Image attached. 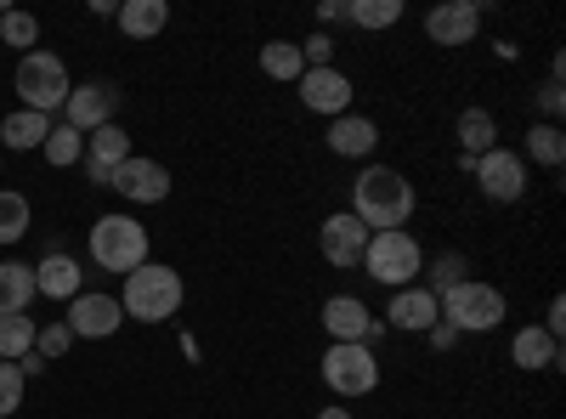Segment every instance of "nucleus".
I'll use <instances>...</instances> for the list:
<instances>
[{
    "label": "nucleus",
    "instance_id": "nucleus-17",
    "mask_svg": "<svg viewBox=\"0 0 566 419\" xmlns=\"http://www.w3.org/2000/svg\"><path fill=\"white\" fill-rule=\"evenodd\" d=\"M323 143H328L335 159H368L374 148H380V125H374L368 114H340V119H328Z\"/></svg>",
    "mask_w": 566,
    "mask_h": 419
},
{
    "label": "nucleus",
    "instance_id": "nucleus-37",
    "mask_svg": "<svg viewBox=\"0 0 566 419\" xmlns=\"http://www.w3.org/2000/svg\"><path fill=\"white\" fill-rule=\"evenodd\" d=\"M424 341H431V346H437V352H453V346H459V341H464V335H459V329H453V323H431V329H424Z\"/></svg>",
    "mask_w": 566,
    "mask_h": 419
},
{
    "label": "nucleus",
    "instance_id": "nucleus-36",
    "mask_svg": "<svg viewBox=\"0 0 566 419\" xmlns=\"http://www.w3.org/2000/svg\"><path fill=\"white\" fill-rule=\"evenodd\" d=\"M301 63H306V69H335V40H328V34H306Z\"/></svg>",
    "mask_w": 566,
    "mask_h": 419
},
{
    "label": "nucleus",
    "instance_id": "nucleus-10",
    "mask_svg": "<svg viewBox=\"0 0 566 419\" xmlns=\"http://www.w3.org/2000/svg\"><path fill=\"white\" fill-rule=\"evenodd\" d=\"M63 323H69V335H74V341H108V335H119L125 306H119V295H103V290H80V295L69 301Z\"/></svg>",
    "mask_w": 566,
    "mask_h": 419
},
{
    "label": "nucleus",
    "instance_id": "nucleus-28",
    "mask_svg": "<svg viewBox=\"0 0 566 419\" xmlns=\"http://www.w3.org/2000/svg\"><path fill=\"white\" fill-rule=\"evenodd\" d=\"M0 45H12L18 57H29V52H40V18L34 12H7L0 18Z\"/></svg>",
    "mask_w": 566,
    "mask_h": 419
},
{
    "label": "nucleus",
    "instance_id": "nucleus-35",
    "mask_svg": "<svg viewBox=\"0 0 566 419\" xmlns=\"http://www.w3.org/2000/svg\"><path fill=\"white\" fill-rule=\"evenodd\" d=\"M538 108L549 114V125H555V119H560V108H566V85H560V57L549 63V85L538 91Z\"/></svg>",
    "mask_w": 566,
    "mask_h": 419
},
{
    "label": "nucleus",
    "instance_id": "nucleus-40",
    "mask_svg": "<svg viewBox=\"0 0 566 419\" xmlns=\"http://www.w3.org/2000/svg\"><path fill=\"white\" fill-rule=\"evenodd\" d=\"M317 419H357V413H352V408H323Z\"/></svg>",
    "mask_w": 566,
    "mask_h": 419
},
{
    "label": "nucleus",
    "instance_id": "nucleus-30",
    "mask_svg": "<svg viewBox=\"0 0 566 419\" xmlns=\"http://www.w3.org/2000/svg\"><path fill=\"white\" fill-rule=\"evenodd\" d=\"M34 352V317H0V363H23Z\"/></svg>",
    "mask_w": 566,
    "mask_h": 419
},
{
    "label": "nucleus",
    "instance_id": "nucleus-16",
    "mask_svg": "<svg viewBox=\"0 0 566 419\" xmlns=\"http://www.w3.org/2000/svg\"><path fill=\"white\" fill-rule=\"evenodd\" d=\"M482 29V7L476 0H437L431 12H424V34L437 45H470Z\"/></svg>",
    "mask_w": 566,
    "mask_h": 419
},
{
    "label": "nucleus",
    "instance_id": "nucleus-27",
    "mask_svg": "<svg viewBox=\"0 0 566 419\" xmlns=\"http://www.w3.org/2000/svg\"><path fill=\"white\" fill-rule=\"evenodd\" d=\"M85 159L119 170V165L130 159V136H125V125L114 119V125H103V130H91V136H85Z\"/></svg>",
    "mask_w": 566,
    "mask_h": 419
},
{
    "label": "nucleus",
    "instance_id": "nucleus-12",
    "mask_svg": "<svg viewBox=\"0 0 566 419\" xmlns=\"http://www.w3.org/2000/svg\"><path fill=\"white\" fill-rule=\"evenodd\" d=\"M368 239H374V232H368L352 210H335V216H328V221L317 227V250H323V261H328V266H340V272L363 266Z\"/></svg>",
    "mask_w": 566,
    "mask_h": 419
},
{
    "label": "nucleus",
    "instance_id": "nucleus-31",
    "mask_svg": "<svg viewBox=\"0 0 566 419\" xmlns=\"http://www.w3.org/2000/svg\"><path fill=\"white\" fill-rule=\"evenodd\" d=\"M346 23L352 29H391V23H402V0H352Z\"/></svg>",
    "mask_w": 566,
    "mask_h": 419
},
{
    "label": "nucleus",
    "instance_id": "nucleus-3",
    "mask_svg": "<svg viewBox=\"0 0 566 419\" xmlns=\"http://www.w3.org/2000/svg\"><path fill=\"white\" fill-rule=\"evenodd\" d=\"M187 301V284H181V272L165 266V261H142L136 272H125V317L136 323H170Z\"/></svg>",
    "mask_w": 566,
    "mask_h": 419
},
{
    "label": "nucleus",
    "instance_id": "nucleus-2",
    "mask_svg": "<svg viewBox=\"0 0 566 419\" xmlns=\"http://www.w3.org/2000/svg\"><path fill=\"white\" fill-rule=\"evenodd\" d=\"M148 227H142L136 216H125V210H114V216H97L91 221V239H85V255H91V266L97 272H108V277H125V272H136L142 261H148Z\"/></svg>",
    "mask_w": 566,
    "mask_h": 419
},
{
    "label": "nucleus",
    "instance_id": "nucleus-8",
    "mask_svg": "<svg viewBox=\"0 0 566 419\" xmlns=\"http://www.w3.org/2000/svg\"><path fill=\"white\" fill-rule=\"evenodd\" d=\"M119 103H125V91H119L114 80H85V85H74V91H69V103H63V125H74L80 136H91V130L114 125Z\"/></svg>",
    "mask_w": 566,
    "mask_h": 419
},
{
    "label": "nucleus",
    "instance_id": "nucleus-7",
    "mask_svg": "<svg viewBox=\"0 0 566 419\" xmlns=\"http://www.w3.org/2000/svg\"><path fill=\"white\" fill-rule=\"evenodd\" d=\"M323 386L335 391L340 402H357L368 391H380V357H374V346H335V341H328V352H323Z\"/></svg>",
    "mask_w": 566,
    "mask_h": 419
},
{
    "label": "nucleus",
    "instance_id": "nucleus-9",
    "mask_svg": "<svg viewBox=\"0 0 566 419\" xmlns=\"http://www.w3.org/2000/svg\"><path fill=\"white\" fill-rule=\"evenodd\" d=\"M470 176H476L482 199H493V205H515V199L527 193V159L515 154V148H493V154H482L476 165H470Z\"/></svg>",
    "mask_w": 566,
    "mask_h": 419
},
{
    "label": "nucleus",
    "instance_id": "nucleus-25",
    "mask_svg": "<svg viewBox=\"0 0 566 419\" xmlns=\"http://www.w3.org/2000/svg\"><path fill=\"white\" fill-rule=\"evenodd\" d=\"M29 227H34V205H29V193L0 188V250L18 244V239H29Z\"/></svg>",
    "mask_w": 566,
    "mask_h": 419
},
{
    "label": "nucleus",
    "instance_id": "nucleus-24",
    "mask_svg": "<svg viewBox=\"0 0 566 419\" xmlns=\"http://www.w3.org/2000/svg\"><path fill=\"white\" fill-rule=\"evenodd\" d=\"M522 159H533V165H544V170H560V159H566V136H560V125H549V119L527 125V136H522Z\"/></svg>",
    "mask_w": 566,
    "mask_h": 419
},
{
    "label": "nucleus",
    "instance_id": "nucleus-23",
    "mask_svg": "<svg viewBox=\"0 0 566 419\" xmlns=\"http://www.w3.org/2000/svg\"><path fill=\"white\" fill-rule=\"evenodd\" d=\"M34 306V266L0 261V317H23Z\"/></svg>",
    "mask_w": 566,
    "mask_h": 419
},
{
    "label": "nucleus",
    "instance_id": "nucleus-20",
    "mask_svg": "<svg viewBox=\"0 0 566 419\" xmlns=\"http://www.w3.org/2000/svg\"><path fill=\"white\" fill-rule=\"evenodd\" d=\"M52 125H57V119L18 108V114L0 119V148H7V154H34V148H45V136H52Z\"/></svg>",
    "mask_w": 566,
    "mask_h": 419
},
{
    "label": "nucleus",
    "instance_id": "nucleus-22",
    "mask_svg": "<svg viewBox=\"0 0 566 419\" xmlns=\"http://www.w3.org/2000/svg\"><path fill=\"white\" fill-rule=\"evenodd\" d=\"M453 130H459V154H464V159H482V154L499 148V119H493L488 108H464Z\"/></svg>",
    "mask_w": 566,
    "mask_h": 419
},
{
    "label": "nucleus",
    "instance_id": "nucleus-29",
    "mask_svg": "<svg viewBox=\"0 0 566 419\" xmlns=\"http://www.w3.org/2000/svg\"><path fill=\"white\" fill-rule=\"evenodd\" d=\"M40 154H45V165H52V170H69V165L85 159V136L74 125H52V136H45Z\"/></svg>",
    "mask_w": 566,
    "mask_h": 419
},
{
    "label": "nucleus",
    "instance_id": "nucleus-14",
    "mask_svg": "<svg viewBox=\"0 0 566 419\" xmlns=\"http://www.w3.org/2000/svg\"><path fill=\"white\" fill-rule=\"evenodd\" d=\"M114 193H125L130 205H165V199H170V170H165L159 159L130 154V159L114 170Z\"/></svg>",
    "mask_w": 566,
    "mask_h": 419
},
{
    "label": "nucleus",
    "instance_id": "nucleus-15",
    "mask_svg": "<svg viewBox=\"0 0 566 419\" xmlns=\"http://www.w3.org/2000/svg\"><path fill=\"white\" fill-rule=\"evenodd\" d=\"M431 323H442V301L424 290V284H408V290H391V306H386V329L397 335H424Z\"/></svg>",
    "mask_w": 566,
    "mask_h": 419
},
{
    "label": "nucleus",
    "instance_id": "nucleus-6",
    "mask_svg": "<svg viewBox=\"0 0 566 419\" xmlns=\"http://www.w3.org/2000/svg\"><path fill=\"white\" fill-rule=\"evenodd\" d=\"M363 272L374 277V284H386V290H408L419 284V272H424V250L408 227L397 232H374L368 250H363Z\"/></svg>",
    "mask_w": 566,
    "mask_h": 419
},
{
    "label": "nucleus",
    "instance_id": "nucleus-39",
    "mask_svg": "<svg viewBox=\"0 0 566 419\" xmlns=\"http://www.w3.org/2000/svg\"><path fill=\"white\" fill-rule=\"evenodd\" d=\"M85 176H91V188H114V170L108 165H91L85 159Z\"/></svg>",
    "mask_w": 566,
    "mask_h": 419
},
{
    "label": "nucleus",
    "instance_id": "nucleus-34",
    "mask_svg": "<svg viewBox=\"0 0 566 419\" xmlns=\"http://www.w3.org/2000/svg\"><path fill=\"white\" fill-rule=\"evenodd\" d=\"M18 408H23V368L0 363V419H12Z\"/></svg>",
    "mask_w": 566,
    "mask_h": 419
},
{
    "label": "nucleus",
    "instance_id": "nucleus-11",
    "mask_svg": "<svg viewBox=\"0 0 566 419\" xmlns=\"http://www.w3.org/2000/svg\"><path fill=\"white\" fill-rule=\"evenodd\" d=\"M323 329H328L335 346H374V335H380L386 323L374 317L357 295H328L323 301Z\"/></svg>",
    "mask_w": 566,
    "mask_h": 419
},
{
    "label": "nucleus",
    "instance_id": "nucleus-21",
    "mask_svg": "<svg viewBox=\"0 0 566 419\" xmlns=\"http://www.w3.org/2000/svg\"><path fill=\"white\" fill-rule=\"evenodd\" d=\"M114 23H119L125 40H154V34L170 29V7L165 0H125V7L114 12Z\"/></svg>",
    "mask_w": 566,
    "mask_h": 419
},
{
    "label": "nucleus",
    "instance_id": "nucleus-19",
    "mask_svg": "<svg viewBox=\"0 0 566 419\" xmlns=\"http://www.w3.org/2000/svg\"><path fill=\"white\" fill-rule=\"evenodd\" d=\"M510 363L527 368V375H549V368H560V341L544 335L538 323H527V329L510 335Z\"/></svg>",
    "mask_w": 566,
    "mask_h": 419
},
{
    "label": "nucleus",
    "instance_id": "nucleus-18",
    "mask_svg": "<svg viewBox=\"0 0 566 419\" xmlns=\"http://www.w3.org/2000/svg\"><path fill=\"white\" fill-rule=\"evenodd\" d=\"M80 284H85V272H80V261L74 255H63V250H45L40 261H34V295H45V301H74L80 295Z\"/></svg>",
    "mask_w": 566,
    "mask_h": 419
},
{
    "label": "nucleus",
    "instance_id": "nucleus-1",
    "mask_svg": "<svg viewBox=\"0 0 566 419\" xmlns=\"http://www.w3.org/2000/svg\"><path fill=\"white\" fill-rule=\"evenodd\" d=\"M419 193H413V181L397 170V165H368L357 181H352V216L368 227V232H397L408 227Z\"/></svg>",
    "mask_w": 566,
    "mask_h": 419
},
{
    "label": "nucleus",
    "instance_id": "nucleus-5",
    "mask_svg": "<svg viewBox=\"0 0 566 419\" xmlns=\"http://www.w3.org/2000/svg\"><path fill=\"white\" fill-rule=\"evenodd\" d=\"M437 301H442V323H453L459 335H493L499 323L510 317L504 290L482 284V277H464V284H453V290L437 295Z\"/></svg>",
    "mask_w": 566,
    "mask_h": 419
},
{
    "label": "nucleus",
    "instance_id": "nucleus-38",
    "mask_svg": "<svg viewBox=\"0 0 566 419\" xmlns=\"http://www.w3.org/2000/svg\"><path fill=\"white\" fill-rule=\"evenodd\" d=\"M346 12H352V0H323V7H317L323 23H346Z\"/></svg>",
    "mask_w": 566,
    "mask_h": 419
},
{
    "label": "nucleus",
    "instance_id": "nucleus-32",
    "mask_svg": "<svg viewBox=\"0 0 566 419\" xmlns=\"http://www.w3.org/2000/svg\"><path fill=\"white\" fill-rule=\"evenodd\" d=\"M464 272H470V261H464L459 250H442V255L431 261V284H424V290H431V295H448L453 284H464Z\"/></svg>",
    "mask_w": 566,
    "mask_h": 419
},
{
    "label": "nucleus",
    "instance_id": "nucleus-26",
    "mask_svg": "<svg viewBox=\"0 0 566 419\" xmlns=\"http://www.w3.org/2000/svg\"><path fill=\"white\" fill-rule=\"evenodd\" d=\"M261 74L277 80V85H295V80L306 74L301 45H295V40H266V45H261Z\"/></svg>",
    "mask_w": 566,
    "mask_h": 419
},
{
    "label": "nucleus",
    "instance_id": "nucleus-4",
    "mask_svg": "<svg viewBox=\"0 0 566 419\" xmlns=\"http://www.w3.org/2000/svg\"><path fill=\"white\" fill-rule=\"evenodd\" d=\"M12 91H18V103H23L29 114H45V119H52V114H63L74 80H69V63H63L57 52H29V57H18Z\"/></svg>",
    "mask_w": 566,
    "mask_h": 419
},
{
    "label": "nucleus",
    "instance_id": "nucleus-13",
    "mask_svg": "<svg viewBox=\"0 0 566 419\" xmlns=\"http://www.w3.org/2000/svg\"><path fill=\"white\" fill-rule=\"evenodd\" d=\"M295 85H301L306 114H323V119L352 114V74L346 69H306Z\"/></svg>",
    "mask_w": 566,
    "mask_h": 419
},
{
    "label": "nucleus",
    "instance_id": "nucleus-33",
    "mask_svg": "<svg viewBox=\"0 0 566 419\" xmlns=\"http://www.w3.org/2000/svg\"><path fill=\"white\" fill-rule=\"evenodd\" d=\"M69 346H74L69 323H40V329H34V357H45V363H57Z\"/></svg>",
    "mask_w": 566,
    "mask_h": 419
}]
</instances>
